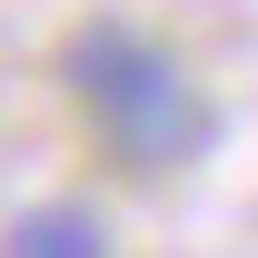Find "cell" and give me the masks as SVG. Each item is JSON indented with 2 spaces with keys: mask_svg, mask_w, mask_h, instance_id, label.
Returning <instances> with one entry per match:
<instances>
[{
  "mask_svg": "<svg viewBox=\"0 0 258 258\" xmlns=\"http://www.w3.org/2000/svg\"><path fill=\"white\" fill-rule=\"evenodd\" d=\"M60 80H70V99L90 109V129L119 149L129 169H189L199 149L219 139L199 80L169 60L149 30H129V20H90V30L70 40Z\"/></svg>",
  "mask_w": 258,
  "mask_h": 258,
  "instance_id": "6da1fadb",
  "label": "cell"
},
{
  "mask_svg": "<svg viewBox=\"0 0 258 258\" xmlns=\"http://www.w3.org/2000/svg\"><path fill=\"white\" fill-rule=\"evenodd\" d=\"M0 258H109V228H99L90 209H30Z\"/></svg>",
  "mask_w": 258,
  "mask_h": 258,
  "instance_id": "7a4b0ae2",
  "label": "cell"
}]
</instances>
